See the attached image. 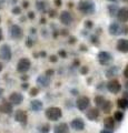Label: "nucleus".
I'll use <instances>...</instances> for the list:
<instances>
[{
    "label": "nucleus",
    "instance_id": "49530a36",
    "mask_svg": "<svg viewBox=\"0 0 128 133\" xmlns=\"http://www.w3.org/2000/svg\"><path fill=\"white\" fill-rule=\"evenodd\" d=\"M0 22H1V18H0Z\"/></svg>",
    "mask_w": 128,
    "mask_h": 133
},
{
    "label": "nucleus",
    "instance_id": "cd10ccee",
    "mask_svg": "<svg viewBox=\"0 0 128 133\" xmlns=\"http://www.w3.org/2000/svg\"><path fill=\"white\" fill-rule=\"evenodd\" d=\"M39 131H40L41 133H48V132H49V125H48V124L41 125L40 129H39Z\"/></svg>",
    "mask_w": 128,
    "mask_h": 133
},
{
    "label": "nucleus",
    "instance_id": "6ab92c4d",
    "mask_svg": "<svg viewBox=\"0 0 128 133\" xmlns=\"http://www.w3.org/2000/svg\"><path fill=\"white\" fill-rule=\"evenodd\" d=\"M54 131L55 133H69V129L66 123H59L55 127Z\"/></svg>",
    "mask_w": 128,
    "mask_h": 133
},
{
    "label": "nucleus",
    "instance_id": "9d476101",
    "mask_svg": "<svg viewBox=\"0 0 128 133\" xmlns=\"http://www.w3.org/2000/svg\"><path fill=\"white\" fill-rule=\"evenodd\" d=\"M60 21H61L62 24L65 26H69L71 22H73V16L69 11H62L60 13Z\"/></svg>",
    "mask_w": 128,
    "mask_h": 133
},
{
    "label": "nucleus",
    "instance_id": "7ed1b4c3",
    "mask_svg": "<svg viewBox=\"0 0 128 133\" xmlns=\"http://www.w3.org/2000/svg\"><path fill=\"white\" fill-rule=\"evenodd\" d=\"M30 66H31V62H30L29 59L22 58V59H20V60L18 61L17 70H18V72H20V73H25L30 69Z\"/></svg>",
    "mask_w": 128,
    "mask_h": 133
},
{
    "label": "nucleus",
    "instance_id": "412c9836",
    "mask_svg": "<svg viewBox=\"0 0 128 133\" xmlns=\"http://www.w3.org/2000/svg\"><path fill=\"white\" fill-rule=\"evenodd\" d=\"M100 108H101V110H103L105 113H108V112H110V110L112 108V104H111L110 101H106V100H105L104 103L100 105Z\"/></svg>",
    "mask_w": 128,
    "mask_h": 133
},
{
    "label": "nucleus",
    "instance_id": "f257e3e1",
    "mask_svg": "<svg viewBox=\"0 0 128 133\" xmlns=\"http://www.w3.org/2000/svg\"><path fill=\"white\" fill-rule=\"evenodd\" d=\"M46 117L48 120L50 121H58L60 118L62 117V112L61 109L56 108V106H51L46 110Z\"/></svg>",
    "mask_w": 128,
    "mask_h": 133
},
{
    "label": "nucleus",
    "instance_id": "2eb2a0df",
    "mask_svg": "<svg viewBox=\"0 0 128 133\" xmlns=\"http://www.w3.org/2000/svg\"><path fill=\"white\" fill-rule=\"evenodd\" d=\"M37 83H38L40 87L46 88V87L49 86V83H50V78L48 77V76H46V74L39 76L38 79H37Z\"/></svg>",
    "mask_w": 128,
    "mask_h": 133
},
{
    "label": "nucleus",
    "instance_id": "aec40b11",
    "mask_svg": "<svg viewBox=\"0 0 128 133\" xmlns=\"http://www.w3.org/2000/svg\"><path fill=\"white\" fill-rule=\"evenodd\" d=\"M30 108H31L32 111H35V112H38L39 110H41L42 108V102L39 101V100H33L30 103Z\"/></svg>",
    "mask_w": 128,
    "mask_h": 133
},
{
    "label": "nucleus",
    "instance_id": "b1692460",
    "mask_svg": "<svg viewBox=\"0 0 128 133\" xmlns=\"http://www.w3.org/2000/svg\"><path fill=\"white\" fill-rule=\"evenodd\" d=\"M124 118V113L122 112V111H117V112L114 113V120L116 121H122Z\"/></svg>",
    "mask_w": 128,
    "mask_h": 133
},
{
    "label": "nucleus",
    "instance_id": "4be33fe9",
    "mask_svg": "<svg viewBox=\"0 0 128 133\" xmlns=\"http://www.w3.org/2000/svg\"><path fill=\"white\" fill-rule=\"evenodd\" d=\"M104 124L107 130H111V129L114 128V120H112V118H107V119L105 120Z\"/></svg>",
    "mask_w": 128,
    "mask_h": 133
},
{
    "label": "nucleus",
    "instance_id": "c85d7f7f",
    "mask_svg": "<svg viewBox=\"0 0 128 133\" xmlns=\"http://www.w3.org/2000/svg\"><path fill=\"white\" fill-rule=\"evenodd\" d=\"M116 72H117V69L114 68V70H112V68H111V69H109V70H108L106 74H107V77H112L114 74H116Z\"/></svg>",
    "mask_w": 128,
    "mask_h": 133
},
{
    "label": "nucleus",
    "instance_id": "a18cd8bd",
    "mask_svg": "<svg viewBox=\"0 0 128 133\" xmlns=\"http://www.w3.org/2000/svg\"><path fill=\"white\" fill-rule=\"evenodd\" d=\"M123 1H125V2H128V0H123Z\"/></svg>",
    "mask_w": 128,
    "mask_h": 133
},
{
    "label": "nucleus",
    "instance_id": "c9c22d12",
    "mask_svg": "<svg viewBox=\"0 0 128 133\" xmlns=\"http://www.w3.org/2000/svg\"><path fill=\"white\" fill-rule=\"evenodd\" d=\"M3 5H5V0H0V9L3 7Z\"/></svg>",
    "mask_w": 128,
    "mask_h": 133
},
{
    "label": "nucleus",
    "instance_id": "ea45409f",
    "mask_svg": "<svg viewBox=\"0 0 128 133\" xmlns=\"http://www.w3.org/2000/svg\"><path fill=\"white\" fill-rule=\"evenodd\" d=\"M24 7L25 8H27L28 7V1H24Z\"/></svg>",
    "mask_w": 128,
    "mask_h": 133
},
{
    "label": "nucleus",
    "instance_id": "4c0bfd02",
    "mask_svg": "<svg viewBox=\"0 0 128 133\" xmlns=\"http://www.w3.org/2000/svg\"><path fill=\"white\" fill-rule=\"evenodd\" d=\"M2 30H1V29H0V41H1V40H2Z\"/></svg>",
    "mask_w": 128,
    "mask_h": 133
},
{
    "label": "nucleus",
    "instance_id": "72a5a7b5",
    "mask_svg": "<svg viewBox=\"0 0 128 133\" xmlns=\"http://www.w3.org/2000/svg\"><path fill=\"white\" fill-rule=\"evenodd\" d=\"M28 17L30 18V19H33V18H35V14H33V12H29Z\"/></svg>",
    "mask_w": 128,
    "mask_h": 133
},
{
    "label": "nucleus",
    "instance_id": "5701e85b",
    "mask_svg": "<svg viewBox=\"0 0 128 133\" xmlns=\"http://www.w3.org/2000/svg\"><path fill=\"white\" fill-rule=\"evenodd\" d=\"M118 106L119 108H122V109H126L127 106H128V101L125 99V98H123V99H119L118 100Z\"/></svg>",
    "mask_w": 128,
    "mask_h": 133
},
{
    "label": "nucleus",
    "instance_id": "6e6552de",
    "mask_svg": "<svg viewBox=\"0 0 128 133\" xmlns=\"http://www.w3.org/2000/svg\"><path fill=\"white\" fill-rule=\"evenodd\" d=\"M24 101V97L22 94L19 93V92H12L10 95H9V102L11 104H15V105H18Z\"/></svg>",
    "mask_w": 128,
    "mask_h": 133
},
{
    "label": "nucleus",
    "instance_id": "39448f33",
    "mask_svg": "<svg viewBox=\"0 0 128 133\" xmlns=\"http://www.w3.org/2000/svg\"><path fill=\"white\" fill-rule=\"evenodd\" d=\"M89 104H90V100L87 97H80L76 102V106L80 111H85L86 109H88Z\"/></svg>",
    "mask_w": 128,
    "mask_h": 133
},
{
    "label": "nucleus",
    "instance_id": "393cba45",
    "mask_svg": "<svg viewBox=\"0 0 128 133\" xmlns=\"http://www.w3.org/2000/svg\"><path fill=\"white\" fill-rule=\"evenodd\" d=\"M36 7H37V9H38L39 11H44L45 8H46V3H45L44 1H38L36 3Z\"/></svg>",
    "mask_w": 128,
    "mask_h": 133
},
{
    "label": "nucleus",
    "instance_id": "c756f323",
    "mask_svg": "<svg viewBox=\"0 0 128 133\" xmlns=\"http://www.w3.org/2000/svg\"><path fill=\"white\" fill-rule=\"evenodd\" d=\"M38 92H39V90L37 88H32L31 90H30V95H31V97H35V95L38 94Z\"/></svg>",
    "mask_w": 128,
    "mask_h": 133
},
{
    "label": "nucleus",
    "instance_id": "473e14b6",
    "mask_svg": "<svg viewBox=\"0 0 128 133\" xmlns=\"http://www.w3.org/2000/svg\"><path fill=\"white\" fill-rule=\"evenodd\" d=\"M56 6H61V0H55Z\"/></svg>",
    "mask_w": 128,
    "mask_h": 133
},
{
    "label": "nucleus",
    "instance_id": "4468645a",
    "mask_svg": "<svg viewBox=\"0 0 128 133\" xmlns=\"http://www.w3.org/2000/svg\"><path fill=\"white\" fill-rule=\"evenodd\" d=\"M117 49L123 53L128 52V39H120L117 42Z\"/></svg>",
    "mask_w": 128,
    "mask_h": 133
},
{
    "label": "nucleus",
    "instance_id": "20e7f679",
    "mask_svg": "<svg viewBox=\"0 0 128 133\" xmlns=\"http://www.w3.org/2000/svg\"><path fill=\"white\" fill-rule=\"evenodd\" d=\"M98 60H99L101 65H108L111 62L112 57H111L110 53L107 52V51H101L98 54Z\"/></svg>",
    "mask_w": 128,
    "mask_h": 133
},
{
    "label": "nucleus",
    "instance_id": "f3484780",
    "mask_svg": "<svg viewBox=\"0 0 128 133\" xmlns=\"http://www.w3.org/2000/svg\"><path fill=\"white\" fill-rule=\"evenodd\" d=\"M109 32H110V35H112V36H117L119 33H122V27H120L118 23L114 22V23H111L109 26Z\"/></svg>",
    "mask_w": 128,
    "mask_h": 133
},
{
    "label": "nucleus",
    "instance_id": "423d86ee",
    "mask_svg": "<svg viewBox=\"0 0 128 133\" xmlns=\"http://www.w3.org/2000/svg\"><path fill=\"white\" fill-rule=\"evenodd\" d=\"M107 89L109 92H111V93H118V92L120 91V89H122V86H120V83L118 82L117 80H111L109 81L108 84H107Z\"/></svg>",
    "mask_w": 128,
    "mask_h": 133
},
{
    "label": "nucleus",
    "instance_id": "a878e982",
    "mask_svg": "<svg viewBox=\"0 0 128 133\" xmlns=\"http://www.w3.org/2000/svg\"><path fill=\"white\" fill-rule=\"evenodd\" d=\"M108 10H109V12H110V14L112 16V14H117V11H118V8L116 7L115 5L112 6V5H110L108 7Z\"/></svg>",
    "mask_w": 128,
    "mask_h": 133
},
{
    "label": "nucleus",
    "instance_id": "ddd939ff",
    "mask_svg": "<svg viewBox=\"0 0 128 133\" xmlns=\"http://www.w3.org/2000/svg\"><path fill=\"white\" fill-rule=\"evenodd\" d=\"M71 128L75 129L76 131H82L85 128V122L80 118H76L71 121Z\"/></svg>",
    "mask_w": 128,
    "mask_h": 133
},
{
    "label": "nucleus",
    "instance_id": "0eeeda50",
    "mask_svg": "<svg viewBox=\"0 0 128 133\" xmlns=\"http://www.w3.org/2000/svg\"><path fill=\"white\" fill-rule=\"evenodd\" d=\"M22 35H24L22 29L18 24H13L10 27V36L12 37L13 39H20V38H22Z\"/></svg>",
    "mask_w": 128,
    "mask_h": 133
},
{
    "label": "nucleus",
    "instance_id": "f8f14e48",
    "mask_svg": "<svg viewBox=\"0 0 128 133\" xmlns=\"http://www.w3.org/2000/svg\"><path fill=\"white\" fill-rule=\"evenodd\" d=\"M117 18L120 22H127L128 21V7H124L122 9H118Z\"/></svg>",
    "mask_w": 128,
    "mask_h": 133
},
{
    "label": "nucleus",
    "instance_id": "58836bf2",
    "mask_svg": "<svg viewBox=\"0 0 128 133\" xmlns=\"http://www.w3.org/2000/svg\"><path fill=\"white\" fill-rule=\"evenodd\" d=\"M2 94H3V89H1V88H0V98L2 97Z\"/></svg>",
    "mask_w": 128,
    "mask_h": 133
},
{
    "label": "nucleus",
    "instance_id": "a211bd4d",
    "mask_svg": "<svg viewBox=\"0 0 128 133\" xmlns=\"http://www.w3.org/2000/svg\"><path fill=\"white\" fill-rule=\"evenodd\" d=\"M86 117H87L90 121H95L97 118L99 117V111H98V109H95V108L90 109L89 111H87V113H86Z\"/></svg>",
    "mask_w": 128,
    "mask_h": 133
},
{
    "label": "nucleus",
    "instance_id": "bb28decb",
    "mask_svg": "<svg viewBox=\"0 0 128 133\" xmlns=\"http://www.w3.org/2000/svg\"><path fill=\"white\" fill-rule=\"evenodd\" d=\"M104 101H105V99H104V97H101V95H98V97L95 98V102H96V104L98 106H100L101 104H103Z\"/></svg>",
    "mask_w": 128,
    "mask_h": 133
},
{
    "label": "nucleus",
    "instance_id": "1a4fd4ad",
    "mask_svg": "<svg viewBox=\"0 0 128 133\" xmlns=\"http://www.w3.org/2000/svg\"><path fill=\"white\" fill-rule=\"evenodd\" d=\"M0 54H1V58L5 61H9L10 59H11V55H12V53H11V49H10V47L8 46V44H3V46L1 47Z\"/></svg>",
    "mask_w": 128,
    "mask_h": 133
},
{
    "label": "nucleus",
    "instance_id": "79ce46f5",
    "mask_svg": "<svg viewBox=\"0 0 128 133\" xmlns=\"http://www.w3.org/2000/svg\"><path fill=\"white\" fill-rule=\"evenodd\" d=\"M2 69H3V65H2V63H0V72L2 71Z\"/></svg>",
    "mask_w": 128,
    "mask_h": 133
},
{
    "label": "nucleus",
    "instance_id": "c03bdc74",
    "mask_svg": "<svg viewBox=\"0 0 128 133\" xmlns=\"http://www.w3.org/2000/svg\"><path fill=\"white\" fill-rule=\"evenodd\" d=\"M109 1H111V2H116L117 0H109Z\"/></svg>",
    "mask_w": 128,
    "mask_h": 133
},
{
    "label": "nucleus",
    "instance_id": "dca6fc26",
    "mask_svg": "<svg viewBox=\"0 0 128 133\" xmlns=\"http://www.w3.org/2000/svg\"><path fill=\"white\" fill-rule=\"evenodd\" d=\"M0 111L5 114H10L12 112V104H11L10 102L3 101L1 104H0Z\"/></svg>",
    "mask_w": 128,
    "mask_h": 133
},
{
    "label": "nucleus",
    "instance_id": "e433bc0d",
    "mask_svg": "<svg viewBox=\"0 0 128 133\" xmlns=\"http://www.w3.org/2000/svg\"><path fill=\"white\" fill-rule=\"evenodd\" d=\"M81 72H82V73H87V72H88V69H87V68H82V69H81Z\"/></svg>",
    "mask_w": 128,
    "mask_h": 133
},
{
    "label": "nucleus",
    "instance_id": "f704fd0d",
    "mask_svg": "<svg viewBox=\"0 0 128 133\" xmlns=\"http://www.w3.org/2000/svg\"><path fill=\"white\" fill-rule=\"evenodd\" d=\"M100 133H111V130H103V131H100Z\"/></svg>",
    "mask_w": 128,
    "mask_h": 133
},
{
    "label": "nucleus",
    "instance_id": "2f4dec72",
    "mask_svg": "<svg viewBox=\"0 0 128 133\" xmlns=\"http://www.w3.org/2000/svg\"><path fill=\"white\" fill-rule=\"evenodd\" d=\"M124 74H125V77L128 79V65L126 66V69H125V71H124Z\"/></svg>",
    "mask_w": 128,
    "mask_h": 133
},
{
    "label": "nucleus",
    "instance_id": "f03ea898",
    "mask_svg": "<svg viewBox=\"0 0 128 133\" xmlns=\"http://www.w3.org/2000/svg\"><path fill=\"white\" fill-rule=\"evenodd\" d=\"M78 9L80 10L82 13L90 14V13L94 12V10H95V5H94L93 2H89V1H85V0H82V1L79 2Z\"/></svg>",
    "mask_w": 128,
    "mask_h": 133
},
{
    "label": "nucleus",
    "instance_id": "a19ab883",
    "mask_svg": "<svg viewBox=\"0 0 128 133\" xmlns=\"http://www.w3.org/2000/svg\"><path fill=\"white\" fill-rule=\"evenodd\" d=\"M50 60L55 62V61H56V57H54V55H52V57H50Z\"/></svg>",
    "mask_w": 128,
    "mask_h": 133
},
{
    "label": "nucleus",
    "instance_id": "7c9ffc66",
    "mask_svg": "<svg viewBox=\"0 0 128 133\" xmlns=\"http://www.w3.org/2000/svg\"><path fill=\"white\" fill-rule=\"evenodd\" d=\"M12 12H13V14H19L21 12V9L19 8V7H15V8L12 9Z\"/></svg>",
    "mask_w": 128,
    "mask_h": 133
},
{
    "label": "nucleus",
    "instance_id": "37998d69",
    "mask_svg": "<svg viewBox=\"0 0 128 133\" xmlns=\"http://www.w3.org/2000/svg\"><path fill=\"white\" fill-rule=\"evenodd\" d=\"M22 88H24V89L27 88V83H24V86H22Z\"/></svg>",
    "mask_w": 128,
    "mask_h": 133
},
{
    "label": "nucleus",
    "instance_id": "9b49d317",
    "mask_svg": "<svg viewBox=\"0 0 128 133\" xmlns=\"http://www.w3.org/2000/svg\"><path fill=\"white\" fill-rule=\"evenodd\" d=\"M15 119L21 124H26L27 123V113L22 110H17L16 113H15Z\"/></svg>",
    "mask_w": 128,
    "mask_h": 133
}]
</instances>
